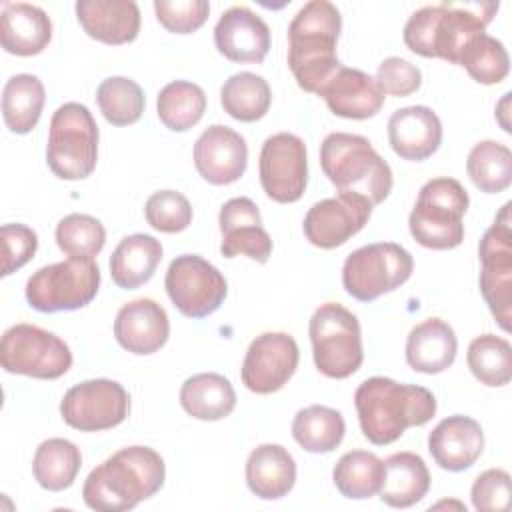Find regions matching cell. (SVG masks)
I'll return each mask as SVG.
<instances>
[{"instance_id":"d590c367","label":"cell","mask_w":512,"mask_h":512,"mask_svg":"<svg viewBox=\"0 0 512 512\" xmlns=\"http://www.w3.org/2000/svg\"><path fill=\"white\" fill-rule=\"evenodd\" d=\"M220 102L224 112L234 120L256 122L266 116L272 92L262 76L254 72H238L222 84Z\"/></svg>"},{"instance_id":"1f68e13d","label":"cell","mask_w":512,"mask_h":512,"mask_svg":"<svg viewBox=\"0 0 512 512\" xmlns=\"http://www.w3.org/2000/svg\"><path fill=\"white\" fill-rule=\"evenodd\" d=\"M44 102L46 92L38 76H12L2 90V116L8 130L14 134H28L38 124Z\"/></svg>"},{"instance_id":"836d02e7","label":"cell","mask_w":512,"mask_h":512,"mask_svg":"<svg viewBox=\"0 0 512 512\" xmlns=\"http://www.w3.org/2000/svg\"><path fill=\"white\" fill-rule=\"evenodd\" d=\"M346 432L344 418L338 410L312 404L296 412L292 420L294 440L312 454H326L340 446Z\"/></svg>"},{"instance_id":"3957f363","label":"cell","mask_w":512,"mask_h":512,"mask_svg":"<svg viewBox=\"0 0 512 512\" xmlns=\"http://www.w3.org/2000/svg\"><path fill=\"white\" fill-rule=\"evenodd\" d=\"M340 30V10L328 0H310L292 18L288 26V66L304 92L318 94L342 66L336 56Z\"/></svg>"},{"instance_id":"d6a6232c","label":"cell","mask_w":512,"mask_h":512,"mask_svg":"<svg viewBox=\"0 0 512 512\" xmlns=\"http://www.w3.org/2000/svg\"><path fill=\"white\" fill-rule=\"evenodd\" d=\"M80 466L82 454L74 442L66 438H48L34 452L32 474L44 490L60 492L74 484Z\"/></svg>"},{"instance_id":"9a60e30c","label":"cell","mask_w":512,"mask_h":512,"mask_svg":"<svg viewBox=\"0 0 512 512\" xmlns=\"http://www.w3.org/2000/svg\"><path fill=\"white\" fill-rule=\"evenodd\" d=\"M260 184L278 204L298 202L308 184V160L302 138L278 132L264 140L260 150Z\"/></svg>"},{"instance_id":"f6af8a7d","label":"cell","mask_w":512,"mask_h":512,"mask_svg":"<svg viewBox=\"0 0 512 512\" xmlns=\"http://www.w3.org/2000/svg\"><path fill=\"white\" fill-rule=\"evenodd\" d=\"M470 498L478 512H506L510 508V474L502 468L484 470L476 476Z\"/></svg>"},{"instance_id":"4fadbf2b","label":"cell","mask_w":512,"mask_h":512,"mask_svg":"<svg viewBox=\"0 0 512 512\" xmlns=\"http://www.w3.org/2000/svg\"><path fill=\"white\" fill-rule=\"evenodd\" d=\"M172 304L188 318H204L220 308L228 284L216 266L198 254L176 256L164 278Z\"/></svg>"},{"instance_id":"277c9868","label":"cell","mask_w":512,"mask_h":512,"mask_svg":"<svg viewBox=\"0 0 512 512\" xmlns=\"http://www.w3.org/2000/svg\"><path fill=\"white\" fill-rule=\"evenodd\" d=\"M498 10V2L452 4L442 2L416 10L402 32L404 44L418 56L442 58L458 64L462 48L486 32Z\"/></svg>"},{"instance_id":"4dcf8cb0","label":"cell","mask_w":512,"mask_h":512,"mask_svg":"<svg viewBox=\"0 0 512 512\" xmlns=\"http://www.w3.org/2000/svg\"><path fill=\"white\" fill-rule=\"evenodd\" d=\"M180 404L196 420L216 422L232 414L236 392L228 378L216 372L194 374L180 388Z\"/></svg>"},{"instance_id":"bcb514c9","label":"cell","mask_w":512,"mask_h":512,"mask_svg":"<svg viewBox=\"0 0 512 512\" xmlns=\"http://www.w3.org/2000/svg\"><path fill=\"white\" fill-rule=\"evenodd\" d=\"M2 240V276H10L32 260L38 248V236L24 224H4L0 228Z\"/></svg>"},{"instance_id":"60d3db41","label":"cell","mask_w":512,"mask_h":512,"mask_svg":"<svg viewBox=\"0 0 512 512\" xmlns=\"http://www.w3.org/2000/svg\"><path fill=\"white\" fill-rule=\"evenodd\" d=\"M458 64L480 84H498L508 76L510 58L504 44L490 34L474 36L460 52Z\"/></svg>"},{"instance_id":"603a6c76","label":"cell","mask_w":512,"mask_h":512,"mask_svg":"<svg viewBox=\"0 0 512 512\" xmlns=\"http://www.w3.org/2000/svg\"><path fill=\"white\" fill-rule=\"evenodd\" d=\"M484 450L482 426L462 414L440 420L428 434V452L448 472L468 470Z\"/></svg>"},{"instance_id":"5b68a950","label":"cell","mask_w":512,"mask_h":512,"mask_svg":"<svg viewBox=\"0 0 512 512\" xmlns=\"http://www.w3.org/2000/svg\"><path fill=\"white\" fill-rule=\"evenodd\" d=\"M320 166L340 194L362 196L372 206L384 202L394 184L388 162L360 134H328L320 146Z\"/></svg>"},{"instance_id":"d4e9b609","label":"cell","mask_w":512,"mask_h":512,"mask_svg":"<svg viewBox=\"0 0 512 512\" xmlns=\"http://www.w3.org/2000/svg\"><path fill=\"white\" fill-rule=\"evenodd\" d=\"M76 18L90 38L110 46L128 44L140 32V8L134 0H78Z\"/></svg>"},{"instance_id":"9c48e42d","label":"cell","mask_w":512,"mask_h":512,"mask_svg":"<svg viewBox=\"0 0 512 512\" xmlns=\"http://www.w3.org/2000/svg\"><path fill=\"white\" fill-rule=\"evenodd\" d=\"M100 288L92 258H68L36 270L26 282V300L38 312H66L90 304Z\"/></svg>"},{"instance_id":"484cf974","label":"cell","mask_w":512,"mask_h":512,"mask_svg":"<svg viewBox=\"0 0 512 512\" xmlns=\"http://www.w3.org/2000/svg\"><path fill=\"white\" fill-rule=\"evenodd\" d=\"M458 338L442 318H426L416 324L406 340V362L422 374H440L454 364Z\"/></svg>"},{"instance_id":"8992f818","label":"cell","mask_w":512,"mask_h":512,"mask_svg":"<svg viewBox=\"0 0 512 512\" xmlns=\"http://www.w3.org/2000/svg\"><path fill=\"white\" fill-rule=\"evenodd\" d=\"M470 198L464 186L448 176L428 180L408 216L412 238L430 250H452L464 240L462 218Z\"/></svg>"},{"instance_id":"e575fe53","label":"cell","mask_w":512,"mask_h":512,"mask_svg":"<svg viewBox=\"0 0 512 512\" xmlns=\"http://www.w3.org/2000/svg\"><path fill=\"white\" fill-rule=\"evenodd\" d=\"M336 490L350 500H366L378 494L384 480V460L374 452L350 450L332 470Z\"/></svg>"},{"instance_id":"44dd1931","label":"cell","mask_w":512,"mask_h":512,"mask_svg":"<svg viewBox=\"0 0 512 512\" xmlns=\"http://www.w3.org/2000/svg\"><path fill=\"white\" fill-rule=\"evenodd\" d=\"M214 44L230 62L260 64L270 50V28L250 8L232 6L214 28Z\"/></svg>"},{"instance_id":"83f0119b","label":"cell","mask_w":512,"mask_h":512,"mask_svg":"<svg viewBox=\"0 0 512 512\" xmlns=\"http://www.w3.org/2000/svg\"><path fill=\"white\" fill-rule=\"evenodd\" d=\"M296 482V462L280 444H260L246 460V484L262 500L286 496Z\"/></svg>"},{"instance_id":"7402d4cb","label":"cell","mask_w":512,"mask_h":512,"mask_svg":"<svg viewBox=\"0 0 512 512\" xmlns=\"http://www.w3.org/2000/svg\"><path fill=\"white\" fill-rule=\"evenodd\" d=\"M114 336L116 342L132 354H154L170 336L168 314L150 298L132 300L118 310L114 320Z\"/></svg>"},{"instance_id":"5bb4252c","label":"cell","mask_w":512,"mask_h":512,"mask_svg":"<svg viewBox=\"0 0 512 512\" xmlns=\"http://www.w3.org/2000/svg\"><path fill=\"white\" fill-rule=\"evenodd\" d=\"M130 412V396L126 388L108 378L84 380L72 386L62 402V420L80 432L110 430L126 420Z\"/></svg>"},{"instance_id":"b9f144b4","label":"cell","mask_w":512,"mask_h":512,"mask_svg":"<svg viewBox=\"0 0 512 512\" xmlns=\"http://www.w3.org/2000/svg\"><path fill=\"white\" fill-rule=\"evenodd\" d=\"M56 244L70 258H92L106 244L102 222L88 214H68L56 226Z\"/></svg>"},{"instance_id":"4316f807","label":"cell","mask_w":512,"mask_h":512,"mask_svg":"<svg viewBox=\"0 0 512 512\" xmlns=\"http://www.w3.org/2000/svg\"><path fill=\"white\" fill-rule=\"evenodd\" d=\"M52 38L50 16L26 2L6 4L0 16V42L8 54L34 56L40 54Z\"/></svg>"},{"instance_id":"f1b7e54d","label":"cell","mask_w":512,"mask_h":512,"mask_svg":"<svg viewBox=\"0 0 512 512\" xmlns=\"http://www.w3.org/2000/svg\"><path fill=\"white\" fill-rule=\"evenodd\" d=\"M430 490V472L422 456L396 452L384 460V480L378 490L380 500L392 508H410Z\"/></svg>"},{"instance_id":"8d00e7d4","label":"cell","mask_w":512,"mask_h":512,"mask_svg":"<svg viewBox=\"0 0 512 512\" xmlns=\"http://www.w3.org/2000/svg\"><path fill=\"white\" fill-rule=\"evenodd\" d=\"M156 112L160 122L168 130H190L202 120L206 112V94L194 82L174 80L160 90L156 100Z\"/></svg>"},{"instance_id":"6da1fadb","label":"cell","mask_w":512,"mask_h":512,"mask_svg":"<svg viewBox=\"0 0 512 512\" xmlns=\"http://www.w3.org/2000/svg\"><path fill=\"white\" fill-rule=\"evenodd\" d=\"M166 478L162 456L148 446L114 452L84 480L82 498L98 512H124L154 496Z\"/></svg>"},{"instance_id":"7a4b0ae2","label":"cell","mask_w":512,"mask_h":512,"mask_svg":"<svg viewBox=\"0 0 512 512\" xmlns=\"http://www.w3.org/2000/svg\"><path fill=\"white\" fill-rule=\"evenodd\" d=\"M354 406L362 434L376 446L392 444L406 428L424 426L436 414V398L428 388L386 376L364 380L354 392Z\"/></svg>"},{"instance_id":"f35d334b","label":"cell","mask_w":512,"mask_h":512,"mask_svg":"<svg viewBox=\"0 0 512 512\" xmlns=\"http://www.w3.org/2000/svg\"><path fill=\"white\" fill-rule=\"evenodd\" d=\"M466 362L474 378L486 386H506L512 380V346L496 334L476 336L468 346Z\"/></svg>"},{"instance_id":"d6986e66","label":"cell","mask_w":512,"mask_h":512,"mask_svg":"<svg viewBox=\"0 0 512 512\" xmlns=\"http://www.w3.org/2000/svg\"><path fill=\"white\" fill-rule=\"evenodd\" d=\"M218 224L222 232L220 252L224 258L248 256L260 264L268 262L272 254V238L262 228L258 206L250 198H230L220 208Z\"/></svg>"},{"instance_id":"2e32d148","label":"cell","mask_w":512,"mask_h":512,"mask_svg":"<svg viewBox=\"0 0 512 512\" xmlns=\"http://www.w3.org/2000/svg\"><path fill=\"white\" fill-rule=\"evenodd\" d=\"M300 360L296 340L286 332L256 336L244 356L240 378L254 394L278 392L296 372Z\"/></svg>"},{"instance_id":"ac0fdd59","label":"cell","mask_w":512,"mask_h":512,"mask_svg":"<svg viewBox=\"0 0 512 512\" xmlns=\"http://www.w3.org/2000/svg\"><path fill=\"white\" fill-rule=\"evenodd\" d=\"M248 146L244 136L224 124L208 126L194 144V166L198 174L214 184L226 186L246 172Z\"/></svg>"},{"instance_id":"7bdbcfd3","label":"cell","mask_w":512,"mask_h":512,"mask_svg":"<svg viewBox=\"0 0 512 512\" xmlns=\"http://www.w3.org/2000/svg\"><path fill=\"white\" fill-rule=\"evenodd\" d=\"M144 216L154 230L174 234L190 226L192 206L182 192L158 190L146 200Z\"/></svg>"},{"instance_id":"ffe728a7","label":"cell","mask_w":512,"mask_h":512,"mask_svg":"<svg viewBox=\"0 0 512 512\" xmlns=\"http://www.w3.org/2000/svg\"><path fill=\"white\" fill-rule=\"evenodd\" d=\"M332 114L348 120H366L384 106V90L378 80L358 68L340 66L318 90Z\"/></svg>"},{"instance_id":"8fae6325","label":"cell","mask_w":512,"mask_h":512,"mask_svg":"<svg viewBox=\"0 0 512 512\" xmlns=\"http://www.w3.org/2000/svg\"><path fill=\"white\" fill-rule=\"evenodd\" d=\"M0 362L10 374L56 380L70 370L72 352L54 332L22 322L4 332L0 342Z\"/></svg>"},{"instance_id":"7c38bea8","label":"cell","mask_w":512,"mask_h":512,"mask_svg":"<svg viewBox=\"0 0 512 512\" xmlns=\"http://www.w3.org/2000/svg\"><path fill=\"white\" fill-rule=\"evenodd\" d=\"M512 202H506L494 224L484 232L480 256V290L494 320L504 332L512 322Z\"/></svg>"},{"instance_id":"ba28073f","label":"cell","mask_w":512,"mask_h":512,"mask_svg":"<svg viewBox=\"0 0 512 512\" xmlns=\"http://www.w3.org/2000/svg\"><path fill=\"white\" fill-rule=\"evenodd\" d=\"M312 356L318 372L342 380L352 376L364 360L358 318L338 302L320 304L308 324Z\"/></svg>"},{"instance_id":"cb8c5ba5","label":"cell","mask_w":512,"mask_h":512,"mask_svg":"<svg viewBox=\"0 0 512 512\" xmlns=\"http://www.w3.org/2000/svg\"><path fill=\"white\" fill-rule=\"evenodd\" d=\"M388 142L402 160H426L442 144V122L428 106L400 108L388 120Z\"/></svg>"},{"instance_id":"c3c4849f","label":"cell","mask_w":512,"mask_h":512,"mask_svg":"<svg viewBox=\"0 0 512 512\" xmlns=\"http://www.w3.org/2000/svg\"><path fill=\"white\" fill-rule=\"evenodd\" d=\"M508 104H510V92L504 94V98H502L500 104H498V112H496V116H498L500 126H502L504 132H510V124H506V120H504V116L508 114V112H506V110H508Z\"/></svg>"},{"instance_id":"e0dca14e","label":"cell","mask_w":512,"mask_h":512,"mask_svg":"<svg viewBox=\"0 0 512 512\" xmlns=\"http://www.w3.org/2000/svg\"><path fill=\"white\" fill-rule=\"evenodd\" d=\"M372 204L356 194H340L316 202L304 216L302 230L312 246L332 250L358 234L372 214Z\"/></svg>"},{"instance_id":"f546056e","label":"cell","mask_w":512,"mask_h":512,"mask_svg":"<svg viewBox=\"0 0 512 512\" xmlns=\"http://www.w3.org/2000/svg\"><path fill=\"white\" fill-rule=\"evenodd\" d=\"M162 260V244L150 234H130L120 240L110 256V276L122 290L146 284Z\"/></svg>"},{"instance_id":"74e56055","label":"cell","mask_w":512,"mask_h":512,"mask_svg":"<svg viewBox=\"0 0 512 512\" xmlns=\"http://www.w3.org/2000/svg\"><path fill=\"white\" fill-rule=\"evenodd\" d=\"M466 172L482 192H504L512 182V152L496 140H482L472 146L466 158Z\"/></svg>"},{"instance_id":"ab89813d","label":"cell","mask_w":512,"mask_h":512,"mask_svg":"<svg viewBox=\"0 0 512 512\" xmlns=\"http://www.w3.org/2000/svg\"><path fill=\"white\" fill-rule=\"evenodd\" d=\"M96 102L102 116L112 126H130L138 122L146 106L140 84L124 76H112L102 80L96 90Z\"/></svg>"},{"instance_id":"52a82bcc","label":"cell","mask_w":512,"mask_h":512,"mask_svg":"<svg viewBox=\"0 0 512 512\" xmlns=\"http://www.w3.org/2000/svg\"><path fill=\"white\" fill-rule=\"evenodd\" d=\"M46 162L54 176L62 180H82L94 172L98 162V126L84 104L66 102L52 114Z\"/></svg>"},{"instance_id":"7dc6e473","label":"cell","mask_w":512,"mask_h":512,"mask_svg":"<svg viewBox=\"0 0 512 512\" xmlns=\"http://www.w3.org/2000/svg\"><path fill=\"white\" fill-rule=\"evenodd\" d=\"M376 80H378L380 88L384 90V94L404 98V96L414 94L420 88L422 72L408 60H404L400 56H390L378 64Z\"/></svg>"},{"instance_id":"ee69618b","label":"cell","mask_w":512,"mask_h":512,"mask_svg":"<svg viewBox=\"0 0 512 512\" xmlns=\"http://www.w3.org/2000/svg\"><path fill=\"white\" fill-rule=\"evenodd\" d=\"M154 12L168 32L192 34L208 20L210 4L206 0H156Z\"/></svg>"},{"instance_id":"30bf717a","label":"cell","mask_w":512,"mask_h":512,"mask_svg":"<svg viewBox=\"0 0 512 512\" xmlns=\"http://www.w3.org/2000/svg\"><path fill=\"white\" fill-rule=\"evenodd\" d=\"M414 270L412 254L396 242L366 244L344 260L342 286L360 300L372 302L382 294L400 288Z\"/></svg>"}]
</instances>
